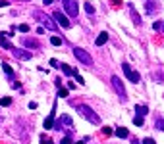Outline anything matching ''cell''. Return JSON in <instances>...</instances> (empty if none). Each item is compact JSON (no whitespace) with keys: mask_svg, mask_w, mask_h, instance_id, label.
Here are the masks:
<instances>
[{"mask_svg":"<svg viewBox=\"0 0 164 144\" xmlns=\"http://www.w3.org/2000/svg\"><path fill=\"white\" fill-rule=\"evenodd\" d=\"M77 112H79V113H81V115H83V117L87 119V121H91L93 125H101V117H98V115H97L95 112H93L89 106L79 104V106H77Z\"/></svg>","mask_w":164,"mask_h":144,"instance_id":"cell-1","label":"cell"},{"mask_svg":"<svg viewBox=\"0 0 164 144\" xmlns=\"http://www.w3.org/2000/svg\"><path fill=\"white\" fill-rule=\"evenodd\" d=\"M74 56H75L77 62L83 63V66H93V58H91V54L87 52V50H83V48H74Z\"/></svg>","mask_w":164,"mask_h":144,"instance_id":"cell-2","label":"cell"},{"mask_svg":"<svg viewBox=\"0 0 164 144\" xmlns=\"http://www.w3.org/2000/svg\"><path fill=\"white\" fill-rule=\"evenodd\" d=\"M62 6L66 13L70 17H77V13H79V6H77V0H62Z\"/></svg>","mask_w":164,"mask_h":144,"instance_id":"cell-3","label":"cell"},{"mask_svg":"<svg viewBox=\"0 0 164 144\" xmlns=\"http://www.w3.org/2000/svg\"><path fill=\"white\" fill-rule=\"evenodd\" d=\"M33 17H35V19H41V23L45 25L46 29H50V31H56V27H58V25H56L50 17H48V16H45L42 12H35V13H33Z\"/></svg>","mask_w":164,"mask_h":144,"instance_id":"cell-4","label":"cell"},{"mask_svg":"<svg viewBox=\"0 0 164 144\" xmlns=\"http://www.w3.org/2000/svg\"><path fill=\"white\" fill-rule=\"evenodd\" d=\"M110 83H112V89L116 90V94L122 98V100H126V89H124V85H122V81H120V77H116V75H112L110 77Z\"/></svg>","mask_w":164,"mask_h":144,"instance_id":"cell-5","label":"cell"},{"mask_svg":"<svg viewBox=\"0 0 164 144\" xmlns=\"http://www.w3.org/2000/svg\"><path fill=\"white\" fill-rule=\"evenodd\" d=\"M122 69H124V75L130 79L131 83H139V81H141V75H139L137 71H135V69L130 66V63H122Z\"/></svg>","mask_w":164,"mask_h":144,"instance_id":"cell-6","label":"cell"},{"mask_svg":"<svg viewBox=\"0 0 164 144\" xmlns=\"http://www.w3.org/2000/svg\"><path fill=\"white\" fill-rule=\"evenodd\" d=\"M54 129H58V131L66 129V131L70 133L72 131V117H70V115H62L58 121H54Z\"/></svg>","mask_w":164,"mask_h":144,"instance_id":"cell-7","label":"cell"},{"mask_svg":"<svg viewBox=\"0 0 164 144\" xmlns=\"http://www.w3.org/2000/svg\"><path fill=\"white\" fill-rule=\"evenodd\" d=\"M52 17L58 21V25H62L64 29H70V27H72V21H70L66 16H64L62 12H54V13H52Z\"/></svg>","mask_w":164,"mask_h":144,"instance_id":"cell-8","label":"cell"},{"mask_svg":"<svg viewBox=\"0 0 164 144\" xmlns=\"http://www.w3.org/2000/svg\"><path fill=\"white\" fill-rule=\"evenodd\" d=\"M12 56L18 58V60H31V52H27V50L23 48H12Z\"/></svg>","mask_w":164,"mask_h":144,"instance_id":"cell-9","label":"cell"},{"mask_svg":"<svg viewBox=\"0 0 164 144\" xmlns=\"http://www.w3.org/2000/svg\"><path fill=\"white\" fill-rule=\"evenodd\" d=\"M145 6H147V13H149V16H153L154 12H158V2H154V0H147Z\"/></svg>","mask_w":164,"mask_h":144,"instance_id":"cell-10","label":"cell"},{"mask_svg":"<svg viewBox=\"0 0 164 144\" xmlns=\"http://www.w3.org/2000/svg\"><path fill=\"white\" fill-rule=\"evenodd\" d=\"M6 37H8L6 33H0V46H2V48H6V50H12L14 46H12V42H10L8 39H6Z\"/></svg>","mask_w":164,"mask_h":144,"instance_id":"cell-11","label":"cell"},{"mask_svg":"<svg viewBox=\"0 0 164 144\" xmlns=\"http://www.w3.org/2000/svg\"><path fill=\"white\" fill-rule=\"evenodd\" d=\"M130 6V16H131V19H133V23L135 25H141V17L137 16V12H135V6L133 4H127Z\"/></svg>","mask_w":164,"mask_h":144,"instance_id":"cell-12","label":"cell"},{"mask_svg":"<svg viewBox=\"0 0 164 144\" xmlns=\"http://www.w3.org/2000/svg\"><path fill=\"white\" fill-rule=\"evenodd\" d=\"M54 112H56V108H52V113L45 119V129H54Z\"/></svg>","mask_w":164,"mask_h":144,"instance_id":"cell-13","label":"cell"},{"mask_svg":"<svg viewBox=\"0 0 164 144\" xmlns=\"http://www.w3.org/2000/svg\"><path fill=\"white\" fill-rule=\"evenodd\" d=\"M106 40H108V33H106V31H102L101 35H98V37H97V46H102V44H106Z\"/></svg>","mask_w":164,"mask_h":144,"instance_id":"cell-14","label":"cell"},{"mask_svg":"<svg viewBox=\"0 0 164 144\" xmlns=\"http://www.w3.org/2000/svg\"><path fill=\"white\" fill-rule=\"evenodd\" d=\"M114 133H116V136H120V138H127V136H130V131H127L126 127H118Z\"/></svg>","mask_w":164,"mask_h":144,"instance_id":"cell-15","label":"cell"},{"mask_svg":"<svg viewBox=\"0 0 164 144\" xmlns=\"http://www.w3.org/2000/svg\"><path fill=\"white\" fill-rule=\"evenodd\" d=\"M60 69H62V71H64V73H66L68 77H72V75H75V73H77L75 69H72L70 66H66V63H62V66H60Z\"/></svg>","mask_w":164,"mask_h":144,"instance_id":"cell-16","label":"cell"},{"mask_svg":"<svg viewBox=\"0 0 164 144\" xmlns=\"http://www.w3.org/2000/svg\"><path fill=\"white\" fill-rule=\"evenodd\" d=\"M23 44L29 46V48H39V42L37 40H31V39H23Z\"/></svg>","mask_w":164,"mask_h":144,"instance_id":"cell-17","label":"cell"},{"mask_svg":"<svg viewBox=\"0 0 164 144\" xmlns=\"http://www.w3.org/2000/svg\"><path fill=\"white\" fill-rule=\"evenodd\" d=\"M2 69H4V73L8 75V77H12V75H14V69H12L10 63H6V62H4V63H2Z\"/></svg>","mask_w":164,"mask_h":144,"instance_id":"cell-18","label":"cell"},{"mask_svg":"<svg viewBox=\"0 0 164 144\" xmlns=\"http://www.w3.org/2000/svg\"><path fill=\"white\" fill-rule=\"evenodd\" d=\"M135 112H137L139 115H147V113H149V108H147V106H139V104H137V106H135Z\"/></svg>","mask_w":164,"mask_h":144,"instance_id":"cell-19","label":"cell"},{"mask_svg":"<svg viewBox=\"0 0 164 144\" xmlns=\"http://www.w3.org/2000/svg\"><path fill=\"white\" fill-rule=\"evenodd\" d=\"M12 104V98H8V96H4V98H0V106H4V108H8Z\"/></svg>","mask_w":164,"mask_h":144,"instance_id":"cell-20","label":"cell"},{"mask_svg":"<svg viewBox=\"0 0 164 144\" xmlns=\"http://www.w3.org/2000/svg\"><path fill=\"white\" fill-rule=\"evenodd\" d=\"M85 12H87L89 16H93V13H95V6H93L91 2H87V4H85Z\"/></svg>","mask_w":164,"mask_h":144,"instance_id":"cell-21","label":"cell"},{"mask_svg":"<svg viewBox=\"0 0 164 144\" xmlns=\"http://www.w3.org/2000/svg\"><path fill=\"white\" fill-rule=\"evenodd\" d=\"M133 123L137 125V127H143V123H145V121H143V115H137V117H133Z\"/></svg>","mask_w":164,"mask_h":144,"instance_id":"cell-22","label":"cell"},{"mask_svg":"<svg viewBox=\"0 0 164 144\" xmlns=\"http://www.w3.org/2000/svg\"><path fill=\"white\" fill-rule=\"evenodd\" d=\"M68 96V89H64V86H58V98H66Z\"/></svg>","mask_w":164,"mask_h":144,"instance_id":"cell-23","label":"cell"},{"mask_svg":"<svg viewBox=\"0 0 164 144\" xmlns=\"http://www.w3.org/2000/svg\"><path fill=\"white\" fill-rule=\"evenodd\" d=\"M60 144H72V135L68 133V135H66V136H64V138L60 140Z\"/></svg>","mask_w":164,"mask_h":144,"instance_id":"cell-24","label":"cell"},{"mask_svg":"<svg viewBox=\"0 0 164 144\" xmlns=\"http://www.w3.org/2000/svg\"><path fill=\"white\" fill-rule=\"evenodd\" d=\"M18 31H19V33H27V31H29V25H27V23H21V25L18 27Z\"/></svg>","mask_w":164,"mask_h":144,"instance_id":"cell-25","label":"cell"},{"mask_svg":"<svg viewBox=\"0 0 164 144\" xmlns=\"http://www.w3.org/2000/svg\"><path fill=\"white\" fill-rule=\"evenodd\" d=\"M41 144H52V140L48 138L46 135H41Z\"/></svg>","mask_w":164,"mask_h":144,"instance_id":"cell-26","label":"cell"},{"mask_svg":"<svg viewBox=\"0 0 164 144\" xmlns=\"http://www.w3.org/2000/svg\"><path fill=\"white\" fill-rule=\"evenodd\" d=\"M50 42H52L54 46H60V44H62V39H60V37H52V39H50Z\"/></svg>","mask_w":164,"mask_h":144,"instance_id":"cell-27","label":"cell"},{"mask_svg":"<svg viewBox=\"0 0 164 144\" xmlns=\"http://www.w3.org/2000/svg\"><path fill=\"white\" fill-rule=\"evenodd\" d=\"M153 29H154V31H162V21H154Z\"/></svg>","mask_w":164,"mask_h":144,"instance_id":"cell-28","label":"cell"},{"mask_svg":"<svg viewBox=\"0 0 164 144\" xmlns=\"http://www.w3.org/2000/svg\"><path fill=\"white\" fill-rule=\"evenodd\" d=\"M112 133H114V131H112L110 127H104V129H102V135H106V136H110Z\"/></svg>","mask_w":164,"mask_h":144,"instance_id":"cell-29","label":"cell"},{"mask_svg":"<svg viewBox=\"0 0 164 144\" xmlns=\"http://www.w3.org/2000/svg\"><path fill=\"white\" fill-rule=\"evenodd\" d=\"M74 77H75V79H77V83H79V85H85V81H83V77H81V75H79V73H75V75H74Z\"/></svg>","mask_w":164,"mask_h":144,"instance_id":"cell-30","label":"cell"},{"mask_svg":"<svg viewBox=\"0 0 164 144\" xmlns=\"http://www.w3.org/2000/svg\"><path fill=\"white\" fill-rule=\"evenodd\" d=\"M143 144H156L153 138H149V136H147V138H143Z\"/></svg>","mask_w":164,"mask_h":144,"instance_id":"cell-31","label":"cell"},{"mask_svg":"<svg viewBox=\"0 0 164 144\" xmlns=\"http://www.w3.org/2000/svg\"><path fill=\"white\" fill-rule=\"evenodd\" d=\"M4 6H10L8 0H0V8H4Z\"/></svg>","mask_w":164,"mask_h":144,"instance_id":"cell-32","label":"cell"},{"mask_svg":"<svg viewBox=\"0 0 164 144\" xmlns=\"http://www.w3.org/2000/svg\"><path fill=\"white\" fill-rule=\"evenodd\" d=\"M156 125H158V129H160V131H164V121H158Z\"/></svg>","mask_w":164,"mask_h":144,"instance_id":"cell-33","label":"cell"},{"mask_svg":"<svg viewBox=\"0 0 164 144\" xmlns=\"http://www.w3.org/2000/svg\"><path fill=\"white\" fill-rule=\"evenodd\" d=\"M112 2L116 4V6H124V2H122V0H112Z\"/></svg>","mask_w":164,"mask_h":144,"instance_id":"cell-34","label":"cell"},{"mask_svg":"<svg viewBox=\"0 0 164 144\" xmlns=\"http://www.w3.org/2000/svg\"><path fill=\"white\" fill-rule=\"evenodd\" d=\"M42 2H45V4H50V2H52V0H42Z\"/></svg>","mask_w":164,"mask_h":144,"instance_id":"cell-35","label":"cell"},{"mask_svg":"<svg viewBox=\"0 0 164 144\" xmlns=\"http://www.w3.org/2000/svg\"><path fill=\"white\" fill-rule=\"evenodd\" d=\"M74 144H85V142H83V140H79V142H74Z\"/></svg>","mask_w":164,"mask_h":144,"instance_id":"cell-36","label":"cell"},{"mask_svg":"<svg viewBox=\"0 0 164 144\" xmlns=\"http://www.w3.org/2000/svg\"><path fill=\"white\" fill-rule=\"evenodd\" d=\"M21 2H29V0H21Z\"/></svg>","mask_w":164,"mask_h":144,"instance_id":"cell-37","label":"cell"},{"mask_svg":"<svg viewBox=\"0 0 164 144\" xmlns=\"http://www.w3.org/2000/svg\"><path fill=\"white\" fill-rule=\"evenodd\" d=\"M162 31H164V23H162Z\"/></svg>","mask_w":164,"mask_h":144,"instance_id":"cell-38","label":"cell"}]
</instances>
